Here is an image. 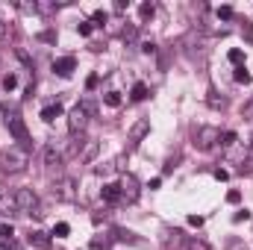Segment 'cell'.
I'll list each match as a JSON object with an SVG mask.
<instances>
[{"mask_svg":"<svg viewBox=\"0 0 253 250\" xmlns=\"http://www.w3.org/2000/svg\"><path fill=\"white\" fill-rule=\"evenodd\" d=\"M85 124H88V115H85L80 106H74V109L68 112V132H71V135H77V132H83V129H85Z\"/></svg>","mask_w":253,"mask_h":250,"instance_id":"cell-6","label":"cell"},{"mask_svg":"<svg viewBox=\"0 0 253 250\" xmlns=\"http://www.w3.org/2000/svg\"><path fill=\"white\" fill-rule=\"evenodd\" d=\"M227 250H248V248H245V242H233Z\"/></svg>","mask_w":253,"mask_h":250,"instance_id":"cell-41","label":"cell"},{"mask_svg":"<svg viewBox=\"0 0 253 250\" xmlns=\"http://www.w3.org/2000/svg\"><path fill=\"white\" fill-rule=\"evenodd\" d=\"M18 9L27 12V15H33V12H39V3H18Z\"/></svg>","mask_w":253,"mask_h":250,"instance_id":"cell-32","label":"cell"},{"mask_svg":"<svg viewBox=\"0 0 253 250\" xmlns=\"http://www.w3.org/2000/svg\"><path fill=\"white\" fill-rule=\"evenodd\" d=\"M80 109H83L85 115H97V103H94V100H80Z\"/></svg>","mask_w":253,"mask_h":250,"instance_id":"cell-25","label":"cell"},{"mask_svg":"<svg viewBox=\"0 0 253 250\" xmlns=\"http://www.w3.org/2000/svg\"><path fill=\"white\" fill-rule=\"evenodd\" d=\"M91 30H94V27H91V21H83V24L77 27V33H80V36H85V39L91 36Z\"/></svg>","mask_w":253,"mask_h":250,"instance_id":"cell-29","label":"cell"},{"mask_svg":"<svg viewBox=\"0 0 253 250\" xmlns=\"http://www.w3.org/2000/svg\"><path fill=\"white\" fill-rule=\"evenodd\" d=\"M215 141H221V129H218V126H200V129L194 132V144H197L200 150H212Z\"/></svg>","mask_w":253,"mask_h":250,"instance_id":"cell-4","label":"cell"},{"mask_svg":"<svg viewBox=\"0 0 253 250\" xmlns=\"http://www.w3.org/2000/svg\"><path fill=\"white\" fill-rule=\"evenodd\" d=\"M97 141L94 138H88V141H83V147H80V162H91L94 156H97Z\"/></svg>","mask_w":253,"mask_h":250,"instance_id":"cell-11","label":"cell"},{"mask_svg":"<svg viewBox=\"0 0 253 250\" xmlns=\"http://www.w3.org/2000/svg\"><path fill=\"white\" fill-rule=\"evenodd\" d=\"M62 150H59V147H56V144H47V147H44V165H47V168H59V165H62Z\"/></svg>","mask_w":253,"mask_h":250,"instance_id":"cell-9","label":"cell"},{"mask_svg":"<svg viewBox=\"0 0 253 250\" xmlns=\"http://www.w3.org/2000/svg\"><path fill=\"white\" fill-rule=\"evenodd\" d=\"M227 59H230V62H233L236 68H239V65L245 62V50H239V47H233V50L227 53Z\"/></svg>","mask_w":253,"mask_h":250,"instance_id":"cell-20","label":"cell"},{"mask_svg":"<svg viewBox=\"0 0 253 250\" xmlns=\"http://www.w3.org/2000/svg\"><path fill=\"white\" fill-rule=\"evenodd\" d=\"M153 15H156V6H153V3H141V6H138V18H141V24L150 21Z\"/></svg>","mask_w":253,"mask_h":250,"instance_id":"cell-16","label":"cell"},{"mask_svg":"<svg viewBox=\"0 0 253 250\" xmlns=\"http://www.w3.org/2000/svg\"><path fill=\"white\" fill-rule=\"evenodd\" d=\"M3 115H6V129L15 135V141H18L21 147H27V150H30V144H33V141H30V132H27V124H24L21 112H18L15 106H9V103H6V106H3Z\"/></svg>","mask_w":253,"mask_h":250,"instance_id":"cell-2","label":"cell"},{"mask_svg":"<svg viewBox=\"0 0 253 250\" xmlns=\"http://www.w3.org/2000/svg\"><path fill=\"white\" fill-rule=\"evenodd\" d=\"M97 85H100V74H91V77L85 80V88L91 91V88H97Z\"/></svg>","mask_w":253,"mask_h":250,"instance_id":"cell-33","label":"cell"},{"mask_svg":"<svg viewBox=\"0 0 253 250\" xmlns=\"http://www.w3.org/2000/svg\"><path fill=\"white\" fill-rule=\"evenodd\" d=\"M245 36H248V42H253V27H251V21H245Z\"/></svg>","mask_w":253,"mask_h":250,"instance_id":"cell-38","label":"cell"},{"mask_svg":"<svg viewBox=\"0 0 253 250\" xmlns=\"http://www.w3.org/2000/svg\"><path fill=\"white\" fill-rule=\"evenodd\" d=\"M233 80L236 83H242V85H248V83H253V77H251V71L245 68V65H239L236 71H233Z\"/></svg>","mask_w":253,"mask_h":250,"instance_id":"cell-15","label":"cell"},{"mask_svg":"<svg viewBox=\"0 0 253 250\" xmlns=\"http://www.w3.org/2000/svg\"><path fill=\"white\" fill-rule=\"evenodd\" d=\"M189 250H212L203 239H194V242H189Z\"/></svg>","mask_w":253,"mask_h":250,"instance_id":"cell-31","label":"cell"},{"mask_svg":"<svg viewBox=\"0 0 253 250\" xmlns=\"http://www.w3.org/2000/svg\"><path fill=\"white\" fill-rule=\"evenodd\" d=\"M233 15H236V12H233V6H221V9H218V18H221V21H230Z\"/></svg>","mask_w":253,"mask_h":250,"instance_id":"cell-28","label":"cell"},{"mask_svg":"<svg viewBox=\"0 0 253 250\" xmlns=\"http://www.w3.org/2000/svg\"><path fill=\"white\" fill-rule=\"evenodd\" d=\"M12 236H15V230H12V224H3V227H0V239H6V242H12Z\"/></svg>","mask_w":253,"mask_h":250,"instance_id":"cell-30","label":"cell"},{"mask_svg":"<svg viewBox=\"0 0 253 250\" xmlns=\"http://www.w3.org/2000/svg\"><path fill=\"white\" fill-rule=\"evenodd\" d=\"M74 186H77V183H74L71 177H62V180L53 186V197H56V200H74V197H77Z\"/></svg>","mask_w":253,"mask_h":250,"instance_id":"cell-7","label":"cell"},{"mask_svg":"<svg viewBox=\"0 0 253 250\" xmlns=\"http://www.w3.org/2000/svg\"><path fill=\"white\" fill-rule=\"evenodd\" d=\"M12 197H15V209L18 212H24V215H42L39 212V194L33 188H15Z\"/></svg>","mask_w":253,"mask_h":250,"instance_id":"cell-3","label":"cell"},{"mask_svg":"<svg viewBox=\"0 0 253 250\" xmlns=\"http://www.w3.org/2000/svg\"><path fill=\"white\" fill-rule=\"evenodd\" d=\"M68 233H71V227H68V224H56V227H53V236H56V239H65Z\"/></svg>","mask_w":253,"mask_h":250,"instance_id":"cell-27","label":"cell"},{"mask_svg":"<svg viewBox=\"0 0 253 250\" xmlns=\"http://www.w3.org/2000/svg\"><path fill=\"white\" fill-rule=\"evenodd\" d=\"M74 68H77V59H74V56H62V59H53V71H56L59 77H71V74H74Z\"/></svg>","mask_w":253,"mask_h":250,"instance_id":"cell-10","label":"cell"},{"mask_svg":"<svg viewBox=\"0 0 253 250\" xmlns=\"http://www.w3.org/2000/svg\"><path fill=\"white\" fill-rule=\"evenodd\" d=\"M248 218H251V212H236V215H233L236 224H242V221H248Z\"/></svg>","mask_w":253,"mask_h":250,"instance_id":"cell-37","label":"cell"},{"mask_svg":"<svg viewBox=\"0 0 253 250\" xmlns=\"http://www.w3.org/2000/svg\"><path fill=\"white\" fill-rule=\"evenodd\" d=\"M236 141H239V135H236L233 129H227V132H221V144H224V147H233Z\"/></svg>","mask_w":253,"mask_h":250,"instance_id":"cell-22","label":"cell"},{"mask_svg":"<svg viewBox=\"0 0 253 250\" xmlns=\"http://www.w3.org/2000/svg\"><path fill=\"white\" fill-rule=\"evenodd\" d=\"M100 197H103L106 203H118V200H121V188H118V183H106L103 191H100Z\"/></svg>","mask_w":253,"mask_h":250,"instance_id":"cell-12","label":"cell"},{"mask_svg":"<svg viewBox=\"0 0 253 250\" xmlns=\"http://www.w3.org/2000/svg\"><path fill=\"white\" fill-rule=\"evenodd\" d=\"M206 103H209L212 109H224V106H227V100H224V97H218V91H209V97H206Z\"/></svg>","mask_w":253,"mask_h":250,"instance_id":"cell-18","label":"cell"},{"mask_svg":"<svg viewBox=\"0 0 253 250\" xmlns=\"http://www.w3.org/2000/svg\"><path fill=\"white\" fill-rule=\"evenodd\" d=\"M109 245H112V239H106V236H94V242H91L94 250H109Z\"/></svg>","mask_w":253,"mask_h":250,"instance_id":"cell-21","label":"cell"},{"mask_svg":"<svg viewBox=\"0 0 253 250\" xmlns=\"http://www.w3.org/2000/svg\"><path fill=\"white\" fill-rule=\"evenodd\" d=\"M141 50H144V53H153V50H156V44H153V42H144V44H141Z\"/></svg>","mask_w":253,"mask_h":250,"instance_id":"cell-39","label":"cell"},{"mask_svg":"<svg viewBox=\"0 0 253 250\" xmlns=\"http://www.w3.org/2000/svg\"><path fill=\"white\" fill-rule=\"evenodd\" d=\"M215 180H218V183H227V180H230V174H227L224 168H215Z\"/></svg>","mask_w":253,"mask_h":250,"instance_id":"cell-35","label":"cell"},{"mask_svg":"<svg viewBox=\"0 0 253 250\" xmlns=\"http://www.w3.org/2000/svg\"><path fill=\"white\" fill-rule=\"evenodd\" d=\"M118 188H121V200H124V203H135L138 194H141V186H138V180H135L132 174H124L121 183H118Z\"/></svg>","mask_w":253,"mask_h":250,"instance_id":"cell-5","label":"cell"},{"mask_svg":"<svg viewBox=\"0 0 253 250\" xmlns=\"http://www.w3.org/2000/svg\"><path fill=\"white\" fill-rule=\"evenodd\" d=\"M30 245L33 248H50V239H47V233H30Z\"/></svg>","mask_w":253,"mask_h":250,"instance_id":"cell-14","label":"cell"},{"mask_svg":"<svg viewBox=\"0 0 253 250\" xmlns=\"http://www.w3.org/2000/svg\"><path fill=\"white\" fill-rule=\"evenodd\" d=\"M239 200H242V191H236V188H233V191H227V203H233V206H236Z\"/></svg>","mask_w":253,"mask_h":250,"instance_id":"cell-34","label":"cell"},{"mask_svg":"<svg viewBox=\"0 0 253 250\" xmlns=\"http://www.w3.org/2000/svg\"><path fill=\"white\" fill-rule=\"evenodd\" d=\"M189 224L191 227H203V215H189Z\"/></svg>","mask_w":253,"mask_h":250,"instance_id":"cell-36","label":"cell"},{"mask_svg":"<svg viewBox=\"0 0 253 250\" xmlns=\"http://www.w3.org/2000/svg\"><path fill=\"white\" fill-rule=\"evenodd\" d=\"M242 115H245V118H251V115H253V100L245 106V109H242Z\"/></svg>","mask_w":253,"mask_h":250,"instance_id":"cell-40","label":"cell"},{"mask_svg":"<svg viewBox=\"0 0 253 250\" xmlns=\"http://www.w3.org/2000/svg\"><path fill=\"white\" fill-rule=\"evenodd\" d=\"M103 100H106V106H121V94L118 91H106Z\"/></svg>","mask_w":253,"mask_h":250,"instance_id":"cell-24","label":"cell"},{"mask_svg":"<svg viewBox=\"0 0 253 250\" xmlns=\"http://www.w3.org/2000/svg\"><path fill=\"white\" fill-rule=\"evenodd\" d=\"M3 36H6V24L0 21V39H3Z\"/></svg>","mask_w":253,"mask_h":250,"instance_id":"cell-42","label":"cell"},{"mask_svg":"<svg viewBox=\"0 0 253 250\" xmlns=\"http://www.w3.org/2000/svg\"><path fill=\"white\" fill-rule=\"evenodd\" d=\"M3 88H6V91H15V88H18V77H15V74H6V77H3Z\"/></svg>","mask_w":253,"mask_h":250,"instance_id":"cell-23","label":"cell"},{"mask_svg":"<svg viewBox=\"0 0 253 250\" xmlns=\"http://www.w3.org/2000/svg\"><path fill=\"white\" fill-rule=\"evenodd\" d=\"M147 132H150V121H147V118H138L135 124L129 126V141H132V144H138Z\"/></svg>","mask_w":253,"mask_h":250,"instance_id":"cell-8","label":"cell"},{"mask_svg":"<svg viewBox=\"0 0 253 250\" xmlns=\"http://www.w3.org/2000/svg\"><path fill=\"white\" fill-rule=\"evenodd\" d=\"M129 97H132V100H144V97H147V85H144V83H135Z\"/></svg>","mask_w":253,"mask_h":250,"instance_id":"cell-19","label":"cell"},{"mask_svg":"<svg viewBox=\"0 0 253 250\" xmlns=\"http://www.w3.org/2000/svg\"><path fill=\"white\" fill-rule=\"evenodd\" d=\"M109 174H115V162H103V165H97V177H109Z\"/></svg>","mask_w":253,"mask_h":250,"instance_id":"cell-26","label":"cell"},{"mask_svg":"<svg viewBox=\"0 0 253 250\" xmlns=\"http://www.w3.org/2000/svg\"><path fill=\"white\" fill-rule=\"evenodd\" d=\"M109 21V12H103V9H94L91 12V27H103Z\"/></svg>","mask_w":253,"mask_h":250,"instance_id":"cell-17","label":"cell"},{"mask_svg":"<svg viewBox=\"0 0 253 250\" xmlns=\"http://www.w3.org/2000/svg\"><path fill=\"white\" fill-rule=\"evenodd\" d=\"M27 165H30V150H27V147L12 144V147L0 150V171H6V174H21Z\"/></svg>","mask_w":253,"mask_h":250,"instance_id":"cell-1","label":"cell"},{"mask_svg":"<svg viewBox=\"0 0 253 250\" xmlns=\"http://www.w3.org/2000/svg\"><path fill=\"white\" fill-rule=\"evenodd\" d=\"M59 115H62V103H50V106H44V109H42V121H47V124H50V121H56Z\"/></svg>","mask_w":253,"mask_h":250,"instance_id":"cell-13","label":"cell"}]
</instances>
